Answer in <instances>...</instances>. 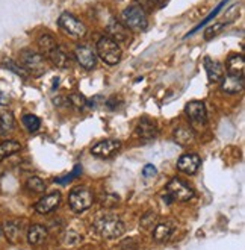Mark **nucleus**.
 I'll return each instance as SVG.
<instances>
[{"mask_svg": "<svg viewBox=\"0 0 245 250\" xmlns=\"http://www.w3.org/2000/svg\"><path fill=\"white\" fill-rule=\"evenodd\" d=\"M171 235V225L170 223H157L153 230V238L157 243H164L170 238Z\"/></svg>", "mask_w": 245, "mask_h": 250, "instance_id": "obj_24", "label": "nucleus"}, {"mask_svg": "<svg viewBox=\"0 0 245 250\" xmlns=\"http://www.w3.org/2000/svg\"><path fill=\"white\" fill-rule=\"evenodd\" d=\"M172 138H174V141L180 146H188V144L194 143L195 132L192 127L182 125V126H177L174 130H172Z\"/></svg>", "mask_w": 245, "mask_h": 250, "instance_id": "obj_16", "label": "nucleus"}, {"mask_svg": "<svg viewBox=\"0 0 245 250\" xmlns=\"http://www.w3.org/2000/svg\"><path fill=\"white\" fill-rule=\"evenodd\" d=\"M47 58L50 60V62L57 68H70L75 64V58L71 56V53L67 52L64 47H59V46H57L55 50H52L47 55Z\"/></svg>", "mask_w": 245, "mask_h": 250, "instance_id": "obj_9", "label": "nucleus"}, {"mask_svg": "<svg viewBox=\"0 0 245 250\" xmlns=\"http://www.w3.org/2000/svg\"><path fill=\"white\" fill-rule=\"evenodd\" d=\"M38 47L41 50V53H46L49 55L52 50H55L57 47V44H56V40L53 35L50 34H44V35H41L38 38Z\"/></svg>", "mask_w": 245, "mask_h": 250, "instance_id": "obj_23", "label": "nucleus"}, {"mask_svg": "<svg viewBox=\"0 0 245 250\" xmlns=\"http://www.w3.org/2000/svg\"><path fill=\"white\" fill-rule=\"evenodd\" d=\"M108 37L112 38L117 44L118 42H127L129 40H131V32H129V29L123 23L112 20L108 24Z\"/></svg>", "mask_w": 245, "mask_h": 250, "instance_id": "obj_13", "label": "nucleus"}, {"mask_svg": "<svg viewBox=\"0 0 245 250\" xmlns=\"http://www.w3.org/2000/svg\"><path fill=\"white\" fill-rule=\"evenodd\" d=\"M5 67H6V68H11L12 71H16L17 75L23 76L24 79H26V78L29 76V73H27V71H26V70H24L23 67H20V65H17V64H14L12 61H8V62L5 64Z\"/></svg>", "mask_w": 245, "mask_h": 250, "instance_id": "obj_34", "label": "nucleus"}, {"mask_svg": "<svg viewBox=\"0 0 245 250\" xmlns=\"http://www.w3.org/2000/svg\"><path fill=\"white\" fill-rule=\"evenodd\" d=\"M139 244L135 238H126L123 243H121V249L123 250H138Z\"/></svg>", "mask_w": 245, "mask_h": 250, "instance_id": "obj_35", "label": "nucleus"}, {"mask_svg": "<svg viewBox=\"0 0 245 250\" xmlns=\"http://www.w3.org/2000/svg\"><path fill=\"white\" fill-rule=\"evenodd\" d=\"M200 164H201V159L198 155L195 153H186L183 156L179 158L177 161V168L186 174H194L198 168H200Z\"/></svg>", "mask_w": 245, "mask_h": 250, "instance_id": "obj_14", "label": "nucleus"}, {"mask_svg": "<svg viewBox=\"0 0 245 250\" xmlns=\"http://www.w3.org/2000/svg\"><path fill=\"white\" fill-rule=\"evenodd\" d=\"M3 232H5V237L8 238V241L17 243L19 235H20V226L16 222H6L3 226Z\"/></svg>", "mask_w": 245, "mask_h": 250, "instance_id": "obj_25", "label": "nucleus"}, {"mask_svg": "<svg viewBox=\"0 0 245 250\" xmlns=\"http://www.w3.org/2000/svg\"><path fill=\"white\" fill-rule=\"evenodd\" d=\"M94 229L97 230V233L100 237H103L106 240H113V238H118L124 233L126 226L123 223V220L117 215H112V214H106L105 217L98 218Z\"/></svg>", "mask_w": 245, "mask_h": 250, "instance_id": "obj_1", "label": "nucleus"}, {"mask_svg": "<svg viewBox=\"0 0 245 250\" xmlns=\"http://www.w3.org/2000/svg\"><path fill=\"white\" fill-rule=\"evenodd\" d=\"M118 203V196L117 194H105L102 199V205L105 208H113Z\"/></svg>", "mask_w": 245, "mask_h": 250, "instance_id": "obj_32", "label": "nucleus"}, {"mask_svg": "<svg viewBox=\"0 0 245 250\" xmlns=\"http://www.w3.org/2000/svg\"><path fill=\"white\" fill-rule=\"evenodd\" d=\"M76 61L86 70H91L95 67V53L86 46H79L75 50Z\"/></svg>", "mask_w": 245, "mask_h": 250, "instance_id": "obj_15", "label": "nucleus"}, {"mask_svg": "<svg viewBox=\"0 0 245 250\" xmlns=\"http://www.w3.org/2000/svg\"><path fill=\"white\" fill-rule=\"evenodd\" d=\"M244 75H228L226 78H223V83H221V90L227 94H236L241 93L244 90Z\"/></svg>", "mask_w": 245, "mask_h": 250, "instance_id": "obj_12", "label": "nucleus"}, {"mask_svg": "<svg viewBox=\"0 0 245 250\" xmlns=\"http://www.w3.org/2000/svg\"><path fill=\"white\" fill-rule=\"evenodd\" d=\"M224 23H217V24H212V26H209L206 31H205V40L206 41H210L212 38H215L218 34H221L223 32V29H224Z\"/></svg>", "mask_w": 245, "mask_h": 250, "instance_id": "obj_30", "label": "nucleus"}, {"mask_svg": "<svg viewBox=\"0 0 245 250\" xmlns=\"http://www.w3.org/2000/svg\"><path fill=\"white\" fill-rule=\"evenodd\" d=\"M67 100H68V105H73V106H76V108H83V106L88 105V100H86V99H85L82 94H79V93L70 94Z\"/></svg>", "mask_w": 245, "mask_h": 250, "instance_id": "obj_31", "label": "nucleus"}, {"mask_svg": "<svg viewBox=\"0 0 245 250\" xmlns=\"http://www.w3.org/2000/svg\"><path fill=\"white\" fill-rule=\"evenodd\" d=\"M23 125L29 132H37L41 126V120L34 114H26L23 117Z\"/></svg>", "mask_w": 245, "mask_h": 250, "instance_id": "obj_27", "label": "nucleus"}, {"mask_svg": "<svg viewBox=\"0 0 245 250\" xmlns=\"http://www.w3.org/2000/svg\"><path fill=\"white\" fill-rule=\"evenodd\" d=\"M150 2H151V3H156V5H159V6H164V5L168 2V0H150Z\"/></svg>", "mask_w": 245, "mask_h": 250, "instance_id": "obj_37", "label": "nucleus"}, {"mask_svg": "<svg viewBox=\"0 0 245 250\" xmlns=\"http://www.w3.org/2000/svg\"><path fill=\"white\" fill-rule=\"evenodd\" d=\"M139 225H141L144 229H150V228L156 226V225H157V214H156L154 211H147L146 214L142 215Z\"/></svg>", "mask_w": 245, "mask_h": 250, "instance_id": "obj_29", "label": "nucleus"}, {"mask_svg": "<svg viewBox=\"0 0 245 250\" xmlns=\"http://www.w3.org/2000/svg\"><path fill=\"white\" fill-rule=\"evenodd\" d=\"M70 207L75 212H83L86 209H90L94 203V194L90 188L86 187H76L73 191L70 193L68 197Z\"/></svg>", "mask_w": 245, "mask_h": 250, "instance_id": "obj_4", "label": "nucleus"}, {"mask_svg": "<svg viewBox=\"0 0 245 250\" xmlns=\"http://www.w3.org/2000/svg\"><path fill=\"white\" fill-rule=\"evenodd\" d=\"M47 229L44 226L41 225H32L31 228H29V232H27V241L31 243L32 246H39L46 241L47 238Z\"/></svg>", "mask_w": 245, "mask_h": 250, "instance_id": "obj_19", "label": "nucleus"}, {"mask_svg": "<svg viewBox=\"0 0 245 250\" xmlns=\"http://www.w3.org/2000/svg\"><path fill=\"white\" fill-rule=\"evenodd\" d=\"M185 114L195 127H201L206 125V106L203 102H189L185 106Z\"/></svg>", "mask_w": 245, "mask_h": 250, "instance_id": "obj_8", "label": "nucleus"}, {"mask_svg": "<svg viewBox=\"0 0 245 250\" xmlns=\"http://www.w3.org/2000/svg\"><path fill=\"white\" fill-rule=\"evenodd\" d=\"M121 21L127 29H131V31H146L149 26L146 12L138 5H132L126 8L121 12Z\"/></svg>", "mask_w": 245, "mask_h": 250, "instance_id": "obj_2", "label": "nucleus"}, {"mask_svg": "<svg viewBox=\"0 0 245 250\" xmlns=\"http://www.w3.org/2000/svg\"><path fill=\"white\" fill-rule=\"evenodd\" d=\"M167 194L172 200L179 202H188L194 197V189L182 179H172L167 185Z\"/></svg>", "mask_w": 245, "mask_h": 250, "instance_id": "obj_7", "label": "nucleus"}, {"mask_svg": "<svg viewBox=\"0 0 245 250\" xmlns=\"http://www.w3.org/2000/svg\"><path fill=\"white\" fill-rule=\"evenodd\" d=\"M227 2H228V0H223V2H221V3H220V5H218L217 8H215V9H213V11H212V12L209 14V16H207V17H206V19H205L203 21H201V23H200V24H198V26H197V27L194 29V31H191L189 34H186V37H189V35H194V34H195L197 31H200L201 27H203V26H206V24H207V23H209L210 20H213V19L217 17L218 14L221 12V9H223V8L226 6V3H227Z\"/></svg>", "mask_w": 245, "mask_h": 250, "instance_id": "obj_26", "label": "nucleus"}, {"mask_svg": "<svg viewBox=\"0 0 245 250\" xmlns=\"http://www.w3.org/2000/svg\"><path fill=\"white\" fill-rule=\"evenodd\" d=\"M120 147L121 143L118 140H105L97 143L91 149V153L97 158H109L113 153H117L120 150Z\"/></svg>", "mask_w": 245, "mask_h": 250, "instance_id": "obj_10", "label": "nucleus"}, {"mask_svg": "<svg viewBox=\"0 0 245 250\" xmlns=\"http://www.w3.org/2000/svg\"><path fill=\"white\" fill-rule=\"evenodd\" d=\"M26 187L31 191H34V193H44V191H46L44 181L37 178V176H34V178H29L27 182H26Z\"/></svg>", "mask_w": 245, "mask_h": 250, "instance_id": "obj_28", "label": "nucleus"}, {"mask_svg": "<svg viewBox=\"0 0 245 250\" xmlns=\"http://www.w3.org/2000/svg\"><path fill=\"white\" fill-rule=\"evenodd\" d=\"M59 203H61V193H59V191H55V193L47 194V196L42 197L39 202H37L35 209L39 214H49L53 209H56Z\"/></svg>", "mask_w": 245, "mask_h": 250, "instance_id": "obj_11", "label": "nucleus"}, {"mask_svg": "<svg viewBox=\"0 0 245 250\" xmlns=\"http://www.w3.org/2000/svg\"><path fill=\"white\" fill-rule=\"evenodd\" d=\"M142 174H144V178H154V176L157 174V170L153 164H147L142 170Z\"/></svg>", "mask_w": 245, "mask_h": 250, "instance_id": "obj_36", "label": "nucleus"}, {"mask_svg": "<svg viewBox=\"0 0 245 250\" xmlns=\"http://www.w3.org/2000/svg\"><path fill=\"white\" fill-rule=\"evenodd\" d=\"M16 129V119L9 111L0 112V135H9Z\"/></svg>", "mask_w": 245, "mask_h": 250, "instance_id": "obj_21", "label": "nucleus"}, {"mask_svg": "<svg viewBox=\"0 0 245 250\" xmlns=\"http://www.w3.org/2000/svg\"><path fill=\"white\" fill-rule=\"evenodd\" d=\"M80 173H82V167H80V166H76L73 173H70L68 176H65V178L56 179V182H57V184H65V182H70V181H73L75 178H77V176H79Z\"/></svg>", "mask_w": 245, "mask_h": 250, "instance_id": "obj_33", "label": "nucleus"}, {"mask_svg": "<svg viewBox=\"0 0 245 250\" xmlns=\"http://www.w3.org/2000/svg\"><path fill=\"white\" fill-rule=\"evenodd\" d=\"M21 150V146L19 141H14V140H8V141H3L0 144V161H3L12 155H16L17 152Z\"/></svg>", "mask_w": 245, "mask_h": 250, "instance_id": "obj_22", "label": "nucleus"}, {"mask_svg": "<svg viewBox=\"0 0 245 250\" xmlns=\"http://www.w3.org/2000/svg\"><path fill=\"white\" fill-rule=\"evenodd\" d=\"M97 53L109 65H117L121 61V47L109 37H102L97 41Z\"/></svg>", "mask_w": 245, "mask_h": 250, "instance_id": "obj_3", "label": "nucleus"}, {"mask_svg": "<svg viewBox=\"0 0 245 250\" xmlns=\"http://www.w3.org/2000/svg\"><path fill=\"white\" fill-rule=\"evenodd\" d=\"M5 104H6V97L2 91H0V105H5Z\"/></svg>", "mask_w": 245, "mask_h": 250, "instance_id": "obj_38", "label": "nucleus"}, {"mask_svg": "<svg viewBox=\"0 0 245 250\" xmlns=\"http://www.w3.org/2000/svg\"><path fill=\"white\" fill-rule=\"evenodd\" d=\"M136 135L139 138H144V140H151L157 135V126L154 122H151L150 119H141L138 126H136Z\"/></svg>", "mask_w": 245, "mask_h": 250, "instance_id": "obj_17", "label": "nucleus"}, {"mask_svg": "<svg viewBox=\"0 0 245 250\" xmlns=\"http://www.w3.org/2000/svg\"><path fill=\"white\" fill-rule=\"evenodd\" d=\"M57 23H59L61 29L68 34L70 37H75V38H83L85 34H86V27L85 24L76 19L73 14H70V12H64L62 16L59 17V20H57Z\"/></svg>", "mask_w": 245, "mask_h": 250, "instance_id": "obj_6", "label": "nucleus"}, {"mask_svg": "<svg viewBox=\"0 0 245 250\" xmlns=\"http://www.w3.org/2000/svg\"><path fill=\"white\" fill-rule=\"evenodd\" d=\"M244 65L245 61L242 55L233 53L227 58V71L230 75H244Z\"/></svg>", "mask_w": 245, "mask_h": 250, "instance_id": "obj_20", "label": "nucleus"}, {"mask_svg": "<svg viewBox=\"0 0 245 250\" xmlns=\"http://www.w3.org/2000/svg\"><path fill=\"white\" fill-rule=\"evenodd\" d=\"M205 68L207 73V78L210 82H220L224 78V68L218 61H213L212 58H205Z\"/></svg>", "mask_w": 245, "mask_h": 250, "instance_id": "obj_18", "label": "nucleus"}, {"mask_svg": "<svg viewBox=\"0 0 245 250\" xmlns=\"http://www.w3.org/2000/svg\"><path fill=\"white\" fill-rule=\"evenodd\" d=\"M21 64L23 68L27 73H32V75H42L46 71V61H44V56L32 52V50H23L21 52Z\"/></svg>", "mask_w": 245, "mask_h": 250, "instance_id": "obj_5", "label": "nucleus"}]
</instances>
